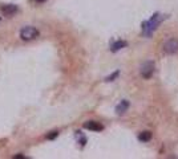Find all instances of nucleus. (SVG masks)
<instances>
[{"mask_svg": "<svg viewBox=\"0 0 178 159\" xmlns=\"http://www.w3.org/2000/svg\"><path fill=\"white\" fill-rule=\"evenodd\" d=\"M162 20H164V16H161L159 13H154L150 20L144 21L142 23V33L146 36H150L156 29H157V27L161 24Z\"/></svg>", "mask_w": 178, "mask_h": 159, "instance_id": "nucleus-1", "label": "nucleus"}, {"mask_svg": "<svg viewBox=\"0 0 178 159\" xmlns=\"http://www.w3.org/2000/svg\"><path fill=\"white\" fill-rule=\"evenodd\" d=\"M20 37L24 41H29V40H35L36 37H39V30L35 27H24L20 30Z\"/></svg>", "mask_w": 178, "mask_h": 159, "instance_id": "nucleus-2", "label": "nucleus"}, {"mask_svg": "<svg viewBox=\"0 0 178 159\" xmlns=\"http://www.w3.org/2000/svg\"><path fill=\"white\" fill-rule=\"evenodd\" d=\"M140 73L145 80H149L153 76V73H154V62H153V61H146V62H144L142 66H141Z\"/></svg>", "mask_w": 178, "mask_h": 159, "instance_id": "nucleus-3", "label": "nucleus"}, {"mask_svg": "<svg viewBox=\"0 0 178 159\" xmlns=\"http://www.w3.org/2000/svg\"><path fill=\"white\" fill-rule=\"evenodd\" d=\"M162 51L166 54H174L178 52V39H170L162 47Z\"/></svg>", "mask_w": 178, "mask_h": 159, "instance_id": "nucleus-4", "label": "nucleus"}, {"mask_svg": "<svg viewBox=\"0 0 178 159\" xmlns=\"http://www.w3.org/2000/svg\"><path fill=\"white\" fill-rule=\"evenodd\" d=\"M0 12H1L4 16H13L15 13L19 12V8L15 4H3L1 7H0Z\"/></svg>", "mask_w": 178, "mask_h": 159, "instance_id": "nucleus-5", "label": "nucleus"}, {"mask_svg": "<svg viewBox=\"0 0 178 159\" xmlns=\"http://www.w3.org/2000/svg\"><path fill=\"white\" fill-rule=\"evenodd\" d=\"M84 129L92 130V131H102L104 130V126L100 123V122L88 121V122H85V123H84Z\"/></svg>", "mask_w": 178, "mask_h": 159, "instance_id": "nucleus-6", "label": "nucleus"}, {"mask_svg": "<svg viewBox=\"0 0 178 159\" xmlns=\"http://www.w3.org/2000/svg\"><path fill=\"white\" fill-rule=\"evenodd\" d=\"M129 106H130V103H129V101L126 100H122L121 102L118 103L117 106H116V113H117L118 115H121V114H124L125 111L129 109Z\"/></svg>", "mask_w": 178, "mask_h": 159, "instance_id": "nucleus-7", "label": "nucleus"}, {"mask_svg": "<svg viewBox=\"0 0 178 159\" xmlns=\"http://www.w3.org/2000/svg\"><path fill=\"white\" fill-rule=\"evenodd\" d=\"M128 45L126 41H124V40H118V41H114L112 44V47H110V51L112 52H117L120 49H122V48H125Z\"/></svg>", "mask_w": 178, "mask_h": 159, "instance_id": "nucleus-8", "label": "nucleus"}, {"mask_svg": "<svg viewBox=\"0 0 178 159\" xmlns=\"http://www.w3.org/2000/svg\"><path fill=\"white\" fill-rule=\"evenodd\" d=\"M138 139L141 142H149L152 139V133L150 131H142V133L138 134Z\"/></svg>", "mask_w": 178, "mask_h": 159, "instance_id": "nucleus-9", "label": "nucleus"}, {"mask_svg": "<svg viewBox=\"0 0 178 159\" xmlns=\"http://www.w3.org/2000/svg\"><path fill=\"white\" fill-rule=\"evenodd\" d=\"M120 76V70H116L114 73H113V74H110V76H108V77L105 78V81H108V82H110V81H114L116 78H117Z\"/></svg>", "mask_w": 178, "mask_h": 159, "instance_id": "nucleus-10", "label": "nucleus"}, {"mask_svg": "<svg viewBox=\"0 0 178 159\" xmlns=\"http://www.w3.org/2000/svg\"><path fill=\"white\" fill-rule=\"evenodd\" d=\"M57 135H59L57 131H51V134H48V135H47V139H55Z\"/></svg>", "mask_w": 178, "mask_h": 159, "instance_id": "nucleus-11", "label": "nucleus"}, {"mask_svg": "<svg viewBox=\"0 0 178 159\" xmlns=\"http://www.w3.org/2000/svg\"><path fill=\"white\" fill-rule=\"evenodd\" d=\"M33 1H36V3H43V1H45V0H33Z\"/></svg>", "mask_w": 178, "mask_h": 159, "instance_id": "nucleus-12", "label": "nucleus"}]
</instances>
